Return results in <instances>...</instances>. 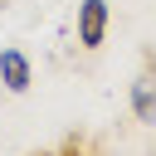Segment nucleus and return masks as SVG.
I'll list each match as a JSON object with an SVG mask.
<instances>
[{"instance_id":"nucleus-1","label":"nucleus","mask_w":156,"mask_h":156,"mask_svg":"<svg viewBox=\"0 0 156 156\" xmlns=\"http://www.w3.org/2000/svg\"><path fill=\"white\" fill-rule=\"evenodd\" d=\"M102 39H107V0H83L78 5V44L102 49Z\"/></svg>"},{"instance_id":"nucleus-3","label":"nucleus","mask_w":156,"mask_h":156,"mask_svg":"<svg viewBox=\"0 0 156 156\" xmlns=\"http://www.w3.org/2000/svg\"><path fill=\"white\" fill-rule=\"evenodd\" d=\"M132 112H136V122L156 127V83L151 78H136L132 83Z\"/></svg>"},{"instance_id":"nucleus-2","label":"nucleus","mask_w":156,"mask_h":156,"mask_svg":"<svg viewBox=\"0 0 156 156\" xmlns=\"http://www.w3.org/2000/svg\"><path fill=\"white\" fill-rule=\"evenodd\" d=\"M0 83H5L10 93H29L34 73H29V58H24L20 49H0Z\"/></svg>"}]
</instances>
